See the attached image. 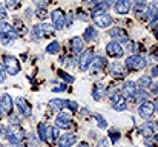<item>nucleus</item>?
I'll return each mask as SVG.
<instances>
[{"mask_svg":"<svg viewBox=\"0 0 158 147\" xmlns=\"http://www.w3.org/2000/svg\"><path fill=\"white\" fill-rule=\"evenodd\" d=\"M112 2H115V0H107V3H109V5H110V3H112Z\"/></svg>","mask_w":158,"mask_h":147,"instance_id":"nucleus-55","label":"nucleus"},{"mask_svg":"<svg viewBox=\"0 0 158 147\" xmlns=\"http://www.w3.org/2000/svg\"><path fill=\"white\" fill-rule=\"evenodd\" d=\"M6 140L11 143V144H19L23 138H25V132L17 126V124H12L8 130H6Z\"/></svg>","mask_w":158,"mask_h":147,"instance_id":"nucleus-4","label":"nucleus"},{"mask_svg":"<svg viewBox=\"0 0 158 147\" xmlns=\"http://www.w3.org/2000/svg\"><path fill=\"white\" fill-rule=\"evenodd\" d=\"M0 147H5V146H2V144H0Z\"/></svg>","mask_w":158,"mask_h":147,"instance_id":"nucleus-56","label":"nucleus"},{"mask_svg":"<svg viewBox=\"0 0 158 147\" xmlns=\"http://www.w3.org/2000/svg\"><path fill=\"white\" fill-rule=\"evenodd\" d=\"M106 54L112 58H121L124 55V49L121 48V45L118 42L114 40V42H109L106 45Z\"/></svg>","mask_w":158,"mask_h":147,"instance_id":"nucleus-10","label":"nucleus"},{"mask_svg":"<svg viewBox=\"0 0 158 147\" xmlns=\"http://www.w3.org/2000/svg\"><path fill=\"white\" fill-rule=\"evenodd\" d=\"M68 89V86H66V83H61V84H58L57 88H54L52 92H64Z\"/></svg>","mask_w":158,"mask_h":147,"instance_id":"nucleus-41","label":"nucleus"},{"mask_svg":"<svg viewBox=\"0 0 158 147\" xmlns=\"http://www.w3.org/2000/svg\"><path fill=\"white\" fill-rule=\"evenodd\" d=\"M6 15H8V12H6L5 6H3V5H0V20L3 22V20L6 18Z\"/></svg>","mask_w":158,"mask_h":147,"instance_id":"nucleus-44","label":"nucleus"},{"mask_svg":"<svg viewBox=\"0 0 158 147\" xmlns=\"http://www.w3.org/2000/svg\"><path fill=\"white\" fill-rule=\"evenodd\" d=\"M55 32V28L48 25V23H39L32 28V35L35 40H40V39H48V37H52V34Z\"/></svg>","mask_w":158,"mask_h":147,"instance_id":"nucleus-1","label":"nucleus"},{"mask_svg":"<svg viewBox=\"0 0 158 147\" xmlns=\"http://www.w3.org/2000/svg\"><path fill=\"white\" fill-rule=\"evenodd\" d=\"M131 0H115V12L120 15H126L131 11Z\"/></svg>","mask_w":158,"mask_h":147,"instance_id":"nucleus-21","label":"nucleus"},{"mask_svg":"<svg viewBox=\"0 0 158 147\" xmlns=\"http://www.w3.org/2000/svg\"><path fill=\"white\" fill-rule=\"evenodd\" d=\"M58 51H60V43L58 42H52V43H49L46 46V52L48 54H57Z\"/></svg>","mask_w":158,"mask_h":147,"instance_id":"nucleus-32","label":"nucleus"},{"mask_svg":"<svg viewBox=\"0 0 158 147\" xmlns=\"http://www.w3.org/2000/svg\"><path fill=\"white\" fill-rule=\"evenodd\" d=\"M6 80V69L3 64H0V83H3Z\"/></svg>","mask_w":158,"mask_h":147,"instance_id":"nucleus-40","label":"nucleus"},{"mask_svg":"<svg viewBox=\"0 0 158 147\" xmlns=\"http://www.w3.org/2000/svg\"><path fill=\"white\" fill-rule=\"evenodd\" d=\"M134 12L138 18H148V3H146V0H137L134 3Z\"/></svg>","mask_w":158,"mask_h":147,"instance_id":"nucleus-19","label":"nucleus"},{"mask_svg":"<svg viewBox=\"0 0 158 147\" xmlns=\"http://www.w3.org/2000/svg\"><path fill=\"white\" fill-rule=\"evenodd\" d=\"M98 37V32H97V29L94 28V26H88L86 29H85V32H83V40L85 42H92V40H95Z\"/></svg>","mask_w":158,"mask_h":147,"instance_id":"nucleus-26","label":"nucleus"},{"mask_svg":"<svg viewBox=\"0 0 158 147\" xmlns=\"http://www.w3.org/2000/svg\"><path fill=\"white\" fill-rule=\"evenodd\" d=\"M100 2H103V0H85L86 5H94V6H95L97 3H100Z\"/></svg>","mask_w":158,"mask_h":147,"instance_id":"nucleus-47","label":"nucleus"},{"mask_svg":"<svg viewBox=\"0 0 158 147\" xmlns=\"http://www.w3.org/2000/svg\"><path fill=\"white\" fill-rule=\"evenodd\" d=\"M15 106H17V109H19V113L22 115V116H25V118H29L31 115H32V110H31V106L26 103V100L22 97H19L15 100Z\"/></svg>","mask_w":158,"mask_h":147,"instance_id":"nucleus-15","label":"nucleus"},{"mask_svg":"<svg viewBox=\"0 0 158 147\" xmlns=\"http://www.w3.org/2000/svg\"><path fill=\"white\" fill-rule=\"evenodd\" d=\"M94 118L97 120V123H98V127L100 129H106L107 127V123H106V120L100 115V113H94Z\"/></svg>","mask_w":158,"mask_h":147,"instance_id":"nucleus-33","label":"nucleus"},{"mask_svg":"<svg viewBox=\"0 0 158 147\" xmlns=\"http://www.w3.org/2000/svg\"><path fill=\"white\" fill-rule=\"evenodd\" d=\"M127 49H129V51H132V52H135V51H138V49H137V45H135L134 42H131V43H127Z\"/></svg>","mask_w":158,"mask_h":147,"instance_id":"nucleus-46","label":"nucleus"},{"mask_svg":"<svg viewBox=\"0 0 158 147\" xmlns=\"http://www.w3.org/2000/svg\"><path fill=\"white\" fill-rule=\"evenodd\" d=\"M141 133L144 135V138L152 137V135H154V126H152V124H144V126L141 127Z\"/></svg>","mask_w":158,"mask_h":147,"instance_id":"nucleus-30","label":"nucleus"},{"mask_svg":"<svg viewBox=\"0 0 158 147\" xmlns=\"http://www.w3.org/2000/svg\"><path fill=\"white\" fill-rule=\"evenodd\" d=\"M109 37H112L115 42H118V43H121V42H127L129 40V35H127V32L123 29V28H112V29H109Z\"/></svg>","mask_w":158,"mask_h":147,"instance_id":"nucleus-18","label":"nucleus"},{"mask_svg":"<svg viewBox=\"0 0 158 147\" xmlns=\"http://www.w3.org/2000/svg\"><path fill=\"white\" fill-rule=\"evenodd\" d=\"M46 15H48L46 9H45V8H39V11H37V17H39V18H46Z\"/></svg>","mask_w":158,"mask_h":147,"instance_id":"nucleus-42","label":"nucleus"},{"mask_svg":"<svg viewBox=\"0 0 158 147\" xmlns=\"http://www.w3.org/2000/svg\"><path fill=\"white\" fill-rule=\"evenodd\" d=\"M127 69L131 71H143L146 66H148V60L143 57V55H131L126 58V64H124Z\"/></svg>","mask_w":158,"mask_h":147,"instance_id":"nucleus-2","label":"nucleus"},{"mask_svg":"<svg viewBox=\"0 0 158 147\" xmlns=\"http://www.w3.org/2000/svg\"><path fill=\"white\" fill-rule=\"evenodd\" d=\"M58 137H60V133H58V127H52V126H49V127H46V129H45L43 143H46V144L52 146L54 143L57 141V138H58Z\"/></svg>","mask_w":158,"mask_h":147,"instance_id":"nucleus-17","label":"nucleus"},{"mask_svg":"<svg viewBox=\"0 0 158 147\" xmlns=\"http://www.w3.org/2000/svg\"><path fill=\"white\" fill-rule=\"evenodd\" d=\"M92 97L95 101H100L106 97V86L103 83H95L92 88Z\"/></svg>","mask_w":158,"mask_h":147,"instance_id":"nucleus-22","label":"nucleus"},{"mask_svg":"<svg viewBox=\"0 0 158 147\" xmlns=\"http://www.w3.org/2000/svg\"><path fill=\"white\" fill-rule=\"evenodd\" d=\"M107 8H109V3L107 2H100V3H97L94 8H92V14H95V12H106L107 11Z\"/></svg>","mask_w":158,"mask_h":147,"instance_id":"nucleus-29","label":"nucleus"},{"mask_svg":"<svg viewBox=\"0 0 158 147\" xmlns=\"http://www.w3.org/2000/svg\"><path fill=\"white\" fill-rule=\"evenodd\" d=\"M152 86H154V84H152ZM152 92H154V94H158V86H154V88H152Z\"/></svg>","mask_w":158,"mask_h":147,"instance_id":"nucleus-52","label":"nucleus"},{"mask_svg":"<svg viewBox=\"0 0 158 147\" xmlns=\"http://www.w3.org/2000/svg\"><path fill=\"white\" fill-rule=\"evenodd\" d=\"M154 107H155V110L158 112V97H155V101H154Z\"/></svg>","mask_w":158,"mask_h":147,"instance_id":"nucleus-50","label":"nucleus"},{"mask_svg":"<svg viewBox=\"0 0 158 147\" xmlns=\"http://www.w3.org/2000/svg\"><path fill=\"white\" fill-rule=\"evenodd\" d=\"M37 129H39V138H40V141H43V137H45V129H46V126H45L43 123H40Z\"/></svg>","mask_w":158,"mask_h":147,"instance_id":"nucleus-38","label":"nucleus"},{"mask_svg":"<svg viewBox=\"0 0 158 147\" xmlns=\"http://www.w3.org/2000/svg\"><path fill=\"white\" fill-rule=\"evenodd\" d=\"M75 143H77V135L75 133H71V132L60 135L58 137V141H57L58 147H72Z\"/></svg>","mask_w":158,"mask_h":147,"instance_id":"nucleus-14","label":"nucleus"},{"mask_svg":"<svg viewBox=\"0 0 158 147\" xmlns=\"http://www.w3.org/2000/svg\"><path fill=\"white\" fill-rule=\"evenodd\" d=\"M34 3H35L39 8H46V6L51 3V0H34Z\"/></svg>","mask_w":158,"mask_h":147,"instance_id":"nucleus-39","label":"nucleus"},{"mask_svg":"<svg viewBox=\"0 0 158 147\" xmlns=\"http://www.w3.org/2000/svg\"><path fill=\"white\" fill-rule=\"evenodd\" d=\"M69 46H71V51L72 52H81L85 49V40L81 37H72L71 42H69Z\"/></svg>","mask_w":158,"mask_h":147,"instance_id":"nucleus-23","label":"nucleus"},{"mask_svg":"<svg viewBox=\"0 0 158 147\" xmlns=\"http://www.w3.org/2000/svg\"><path fill=\"white\" fill-rule=\"evenodd\" d=\"M105 66H106V60L103 57H94V60L91 63V75L92 77L94 75H100L103 72Z\"/></svg>","mask_w":158,"mask_h":147,"instance_id":"nucleus-16","label":"nucleus"},{"mask_svg":"<svg viewBox=\"0 0 158 147\" xmlns=\"http://www.w3.org/2000/svg\"><path fill=\"white\" fill-rule=\"evenodd\" d=\"M92 20L94 23L98 26V28H109L112 25V17L107 14V12H95L92 14Z\"/></svg>","mask_w":158,"mask_h":147,"instance_id":"nucleus-7","label":"nucleus"},{"mask_svg":"<svg viewBox=\"0 0 158 147\" xmlns=\"http://www.w3.org/2000/svg\"><path fill=\"white\" fill-rule=\"evenodd\" d=\"M151 60L158 61V48H152V51H151Z\"/></svg>","mask_w":158,"mask_h":147,"instance_id":"nucleus-43","label":"nucleus"},{"mask_svg":"<svg viewBox=\"0 0 158 147\" xmlns=\"http://www.w3.org/2000/svg\"><path fill=\"white\" fill-rule=\"evenodd\" d=\"M55 127H58V129H69L71 127V115L68 112L60 110L57 113V118H55Z\"/></svg>","mask_w":158,"mask_h":147,"instance_id":"nucleus-12","label":"nucleus"},{"mask_svg":"<svg viewBox=\"0 0 158 147\" xmlns=\"http://www.w3.org/2000/svg\"><path fill=\"white\" fill-rule=\"evenodd\" d=\"M15 147H26V146H23V144H20V143H19V144H15Z\"/></svg>","mask_w":158,"mask_h":147,"instance_id":"nucleus-54","label":"nucleus"},{"mask_svg":"<svg viewBox=\"0 0 158 147\" xmlns=\"http://www.w3.org/2000/svg\"><path fill=\"white\" fill-rule=\"evenodd\" d=\"M64 106H66L69 110H72V112L78 110V103H75V101H72V100H68V101H64Z\"/></svg>","mask_w":158,"mask_h":147,"instance_id":"nucleus-36","label":"nucleus"},{"mask_svg":"<svg viewBox=\"0 0 158 147\" xmlns=\"http://www.w3.org/2000/svg\"><path fill=\"white\" fill-rule=\"evenodd\" d=\"M137 86L140 88V89H151L152 88V77H149V75H143V77H140L138 78V81H137Z\"/></svg>","mask_w":158,"mask_h":147,"instance_id":"nucleus-27","label":"nucleus"},{"mask_svg":"<svg viewBox=\"0 0 158 147\" xmlns=\"http://www.w3.org/2000/svg\"><path fill=\"white\" fill-rule=\"evenodd\" d=\"M151 74H152V77H158V66H154V67H152Z\"/></svg>","mask_w":158,"mask_h":147,"instance_id":"nucleus-49","label":"nucleus"},{"mask_svg":"<svg viewBox=\"0 0 158 147\" xmlns=\"http://www.w3.org/2000/svg\"><path fill=\"white\" fill-rule=\"evenodd\" d=\"M77 147H91V146H89L88 143H80V144H78Z\"/></svg>","mask_w":158,"mask_h":147,"instance_id":"nucleus-51","label":"nucleus"},{"mask_svg":"<svg viewBox=\"0 0 158 147\" xmlns=\"http://www.w3.org/2000/svg\"><path fill=\"white\" fill-rule=\"evenodd\" d=\"M144 144H146L148 147H157V144H154V143H152L149 138H146V140H144Z\"/></svg>","mask_w":158,"mask_h":147,"instance_id":"nucleus-48","label":"nucleus"},{"mask_svg":"<svg viewBox=\"0 0 158 147\" xmlns=\"http://www.w3.org/2000/svg\"><path fill=\"white\" fill-rule=\"evenodd\" d=\"M3 61H5L3 66H5V69L9 75H17L20 72V63L14 55H5Z\"/></svg>","mask_w":158,"mask_h":147,"instance_id":"nucleus-5","label":"nucleus"},{"mask_svg":"<svg viewBox=\"0 0 158 147\" xmlns=\"http://www.w3.org/2000/svg\"><path fill=\"white\" fill-rule=\"evenodd\" d=\"M57 74H58V75H60V77H61V78H63L66 83H74V80H75L72 75H69V74H66V72H63V71H58Z\"/></svg>","mask_w":158,"mask_h":147,"instance_id":"nucleus-35","label":"nucleus"},{"mask_svg":"<svg viewBox=\"0 0 158 147\" xmlns=\"http://www.w3.org/2000/svg\"><path fill=\"white\" fill-rule=\"evenodd\" d=\"M154 112H155V107H154V103H151V101H143V103L138 106V115H140L143 120L152 118Z\"/></svg>","mask_w":158,"mask_h":147,"instance_id":"nucleus-11","label":"nucleus"},{"mask_svg":"<svg viewBox=\"0 0 158 147\" xmlns=\"http://www.w3.org/2000/svg\"><path fill=\"white\" fill-rule=\"evenodd\" d=\"M134 98H135L137 101H146V98H149V94H148L144 89H140V91H137V92H135Z\"/></svg>","mask_w":158,"mask_h":147,"instance_id":"nucleus-31","label":"nucleus"},{"mask_svg":"<svg viewBox=\"0 0 158 147\" xmlns=\"http://www.w3.org/2000/svg\"><path fill=\"white\" fill-rule=\"evenodd\" d=\"M12 98L9 94H3L2 98H0V112L2 113H11L12 112Z\"/></svg>","mask_w":158,"mask_h":147,"instance_id":"nucleus-20","label":"nucleus"},{"mask_svg":"<svg viewBox=\"0 0 158 147\" xmlns=\"http://www.w3.org/2000/svg\"><path fill=\"white\" fill-rule=\"evenodd\" d=\"M48 106H49V109L54 110V112H60V110H63V107H64V101L60 100V98H52V100H49Z\"/></svg>","mask_w":158,"mask_h":147,"instance_id":"nucleus-28","label":"nucleus"},{"mask_svg":"<svg viewBox=\"0 0 158 147\" xmlns=\"http://www.w3.org/2000/svg\"><path fill=\"white\" fill-rule=\"evenodd\" d=\"M51 18H52V26L57 31H61L66 26V17L61 9H54L51 12Z\"/></svg>","mask_w":158,"mask_h":147,"instance_id":"nucleus-9","label":"nucleus"},{"mask_svg":"<svg viewBox=\"0 0 158 147\" xmlns=\"http://www.w3.org/2000/svg\"><path fill=\"white\" fill-rule=\"evenodd\" d=\"M92 60H94V52H92L91 49L81 51V52H80V57H78V67H80L81 71H88V67L91 66Z\"/></svg>","mask_w":158,"mask_h":147,"instance_id":"nucleus-8","label":"nucleus"},{"mask_svg":"<svg viewBox=\"0 0 158 147\" xmlns=\"http://www.w3.org/2000/svg\"><path fill=\"white\" fill-rule=\"evenodd\" d=\"M109 135H110V143H112V144H115V143L120 140V132H118L117 129H110V130H109Z\"/></svg>","mask_w":158,"mask_h":147,"instance_id":"nucleus-34","label":"nucleus"},{"mask_svg":"<svg viewBox=\"0 0 158 147\" xmlns=\"http://www.w3.org/2000/svg\"><path fill=\"white\" fill-rule=\"evenodd\" d=\"M148 18L152 25L158 23V3H151L148 6Z\"/></svg>","mask_w":158,"mask_h":147,"instance_id":"nucleus-24","label":"nucleus"},{"mask_svg":"<svg viewBox=\"0 0 158 147\" xmlns=\"http://www.w3.org/2000/svg\"><path fill=\"white\" fill-rule=\"evenodd\" d=\"M123 92H124V98H134L137 92V84L134 81H126L123 86Z\"/></svg>","mask_w":158,"mask_h":147,"instance_id":"nucleus-25","label":"nucleus"},{"mask_svg":"<svg viewBox=\"0 0 158 147\" xmlns=\"http://www.w3.org/2000/svg\"><path fill=\"white\" fill-rule=\"evenodd\" d=\"M17 5H19V0H5V6L8 9H14L17 8Z\"/></svg>","mask_w":158,"mask_h":147,"instance_id":"nucleus-37","label":"nucleus"},{"mask_svg":"<svg viewBox=\"0 0 158 147\" xmlns=\"http://www.w3.org/2000/svg\"><path fill=\"white\" fill-rule=\"evenodd\" d=\"M152 137H154V140H155V141L158 143V133H157V135H152Z\"/></svg>","mask_w":158,"mask_h":147,"instance_id":"nucleus-53","label":"nucleus"},{"mask_svg":"<svg viewBox=\"0 0 158 147\" xmlns=\"http://www.w3.org/2000/svg\"><path fill=\"white\" fill-rule=\"evenodd\" d=\"M109 74L112 77L123 78L126 75V66L120 61H112V63H109Z\"/></svg>","mask_w":158,"mask_h":147,"instance_id":"nucleus-13","label":"nucleus"},{"mask_svg":"<svg viewBox=\"0 0 158 147\" xmlns=\"http://www.w3.org/2000/svg\"><path fill=\"white\" fill-rule=\"evenodd\" d=\"M109 144H110L109 140H107V138H103V140L98 143V147H109Z\"/></svg>","mask_w":158,"mask_h":147,"instance_id":"nucleus-45","label":"nucleus"},{"mask_svg":"<svg viewBox=\"0 0 158 147\" xmlns=\"http://www.w3.org/2000/svg\"><path fill=\"white\" fill-rule=\"evenodd\" d=\"M0 37L3 45H9L12 40L17 39V32L12 29V26L6 22H0Z\"/></svg>","mask_w":158,"mask_h":147,"instance_id":"nucleus-3","label":"nucleus"},{"mask_svg":"<svg viewBox=\"0 0 158 147\" xmlns=\"http://www.w3.org/2000/svg\"><path fill=\"white\" fill-rule=\"evenodd\" d=\"M110 104H112V107L117 110V112H123V110H126L127 109V103H126V98L123 94H120V92H112L110 94Z\"/></svg>","mask_w":158,"mask_h":147,"instance_id":"nucleus-6","label":"nucleus"}]
</instances>
